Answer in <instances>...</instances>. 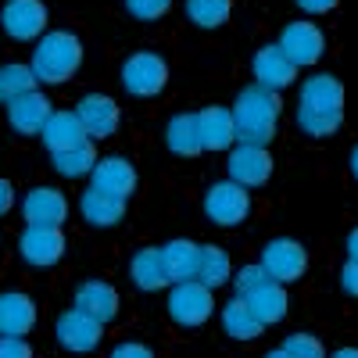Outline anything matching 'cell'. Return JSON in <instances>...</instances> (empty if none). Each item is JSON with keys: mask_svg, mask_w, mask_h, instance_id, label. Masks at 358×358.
I'll return each instance as SVG.
<instances>
[{"mask_svg": "<svg viewBox=\"0 0 358 358\" xmlns=\"http://www.w3.org/2000/svg\"><path fill=\"white\" fill-rule=\"evenodd\" d=\"M297 122L308 136H330L344 122V86L337 76H312L301 86Z\"/></svg>", "mask_w": 358, "mask_h": 358, "instance_id": "cell-1", "label": "cell"}, {"mask_svg": "<svg viewBox=\"0 0 358 358\" xmlns=\"http://www.w3.org/2000/svg\"><path fill=\"white\" fill-rule=\"evenodd\" d=\"M229 115H233V133L241 140V147H265L276 136L280 97L262 86H248L229 108Z\"/></svg>", "mask_w": 358, "mask_h": 358, "instance_id": "cell-2", "label": "cell"}, {"mask_svg": "<svg viewBox=\"0 0 358 358\" xmlns=\"http://www.w3.org/2000/svg\"><path fill=\"white\" fill-rule=\"evenodd\" d=\"M79 62H83L79 40H76L72 33H50V36H43V40L36 43L33 65H29V69H33L36 83L57 86V83H69V79L76 76Z\"/></svg>", "mask_w": 358, "mask_h": 358, "instance_id": "cell-3", "label": "cell"}, {"mask_svg": "<svg viewBox=\"0 0 358 358\" xmlns=\"http://www.w3.org/2000/svg\"><path fill=\"white\" fill-rule=\"evenodd\" d=\"M165 83H169V65H165V57H158L151 50L133 54L122 65V86L133 97H155L165 90Z\"/></svg>", "mask_w": 358, "mask_h": 358, "instance_id": "cell-4", "label": "cell"}, {"mask_svg": "<svg viewBox=\"0 0 358 358\" xmlns=\"http://www.w3.org/2000/svg\"><path fill=\"white\" fill-rule=\"evenodd\" d=\"M258 265L265 268L268 280L283 287V283L301 280L305 265H308V255H305V248L297 244V241H287V236H280V241H268V244H265Z\"/></svg>", "mask_w": 358, "mask_h": 358, "instance_id": "cell-5", "label": "cell"}, {"mask_svg": "<svg viewBox=\"0 0 358 358\" xmlns=\"http://www.w3.org/2000/svg\"><path fill=\"white\" fill-rule=\"evenodd\" d=\"M212 312H215L212 290H204V287L194 283V280L172 287V294H169V315H172L179 326H201V322L212 319Z\"/></svg>", "mask_w": 358, "mask_h": 358, "instance_id": "cell-6", "label": "cell"}, {"mask_svg": "<svg viewBox=\"0 0 358 358\" xmlns=\"http://www.w3.org/2000/svg\"><path fill=\"white\" fill-rule=\"evenodd\" d=\"M204 212L215 226H241L251 212V197H248V190H241L236 183L226 179V183H215L212 190H208Z\"/></svg>", "mask_w": 358, "mask_h": 358, "instance_id": "cell-7", "label": "cell"}, {"mask_svg": "<svg viewBox=\"0 0 358 358\" xmlns=\"http://www.w3.org/2000/svg\"><path fill=\"white\" fill-rule=\"evenodd\" d=\"M276 47L283 50V57H287L294 69H301V65H315L319 62L326 40H322V33H319L312 22H290L283 29V36H280Z\"/></svg>", "mask_w": 358, "mask_h": 358, "instance_id": "cell-8", "label": "cell"}, {"mask_svg": "<svg viewBox=\"0 0 358 358\" xmlns=\"http://www.w3.org/2000/svg\"><path fill=\"white\" fill-rule=\"evenodd\" d=\"M273 176V158L265 147H233L229 155V183H236L241 190L262 187Z\"/></svg>", "mask_w": 358, "mask_h": 358, "instance_id": "cell-9", "label": "cell"}, {"mask_svg": "<svg viewBox=\"0 0 358 358\" xmlns=\"http://www.w3.org/2000/svg\"><path fill=\"white\" fill-rule=\"evenodd\" d=\"M18 251L29 265H54L65 255V233L57 226H29L18 241Z\"/></svg>", "mask_w": 358, "mask_h": 358, "instance_id": "cell-10", "label": "cell"}, {"mask_svg": "<svg viewBox=\"0 0 358 358\" xmlns=\"http://www.w3.org/2000/svg\"><path fill=\"white\" fill-rule=\"evenodd\" d=\"M72 115L79 118V126H83L86 136L104 140V136H111V133L118 129V104H115L111 97H104V94H90V97H83L79 108H76Z\"/></svg>", "mask_w": 358, "mask_h": 358, "instance_id": "cell-11", "label": "cell"}, {"mask_svg": "<svg viewBox=\"0 0 358 358\" xmlns=\"http://www.w3.org/2000/svg\"><path fill=\"white\" fill-rule=\"evenodd\" d=\"M0 22H4L8 36L36 40L47 29V8L40 4V0H11V4L4 8V15H0Z\"/></svg>", "mask_w": 358, "mask_h": 358, "instance_id": "cell-12", "label": "cell"}, {"mask_svg": "<svg viewBox=\"0 0 358 358\" xmlns=\"http://www.w3.org/2000/svg\"><path fill=\"white\" fill-rule=\"evenodd\" d=\"M22 215L29 226H62L69 215V201L62 190H50V187H36L22 201Z\"/></svg>", "mask_w": 358, "mask_h": 358, "instance_id": "cell-13", "label": "cell"}, {"mask_svg": "<svg viewBox=\"0 0 358 358\" xmlns=\"http://www.w3.org/2000/svg\"><path fill=\"white\" fill-rule=\"evenodd\" d=\"M197 118V136H201V151H226V147L236 143V133H233V115L229 108H204L194 115Z\"/></svg>", "mask_w": 358, "mask_h": 358, "instance_id": "cell-14", "label": "cell"}, {"mask_svg": "<svg viewBox=\"0 0 358 358\" xmlns=\"http://www.w3.org/2000/svg\"><path fill=\"white\" fill-rule=\"evenodd\" d=\"M255 79L262 90H268V94H276V90H287L294 79H297V69L283 57V50L276 43H268L255 54Z\"/></svg>", "mask_w": 358, "mask_h": 358, "instance_id": "cell-15", "label": "cell"}, {"mask_svg": "<svg viewBox=\"0 0 358 358\" xmlns=\"http://www.w3.org/2000/svg\"><path fill=\"white\" fill-rule=\"evenodd\" d=\"M90 176H94V190L111 194L118 201H126L136 190V169L126 158H101Z\"/></svg>", "mask_w": 358, "mask_h": 358, "instance_id": "cell-16", "label": "cell"}, {"mask_svg": "<svg viewBox=\"0 0 358 358\" xmlns=\"http://www.w3.org/2000/svg\"><path fill=\"white\" fill-rule=\"evenodd\" d=\"M76 312H83L86 319H94V322H111L118 315V290L101 283V280H90L79 287L76 294Z\"/></svg>", "mask_w": 358, "mask_h": 358, "instance_id": "cell-17", "label": "cell"}, {"mask_svg": "<svg viewBox=\"0 0 358 358\" xmlns=\"http://www.w3.org/2000/svg\"><path fill=\"white\" fill-rule=\"evenodd\" d=\"M162 268L169 283H187L197 273V258H201V244L194 241H169L165 248H158Z\"/></svg>", "mask_w": 358, "mask_h": 358, "instance_id": "cell-18", "label": "cell"}, {"mask_svg": "<svg viewBox=\"0 0 358 358\" xmlns=\"http://www.w3.org/2000/svg\"><path fill=\"white\" fill-rule=\"evenodd\" d=\"M40 136H43L50 155H62V151H72V147L86 143V133H83L79 118L72 111H50V118L40 129Z\"/></svg>", "mask_w": 358, "mask_h": 358, "instance_id": "cell-19", "label": "cell"}, {"mask_svg": "<svg viewBox=\"0 0 358 358\" xmlns=\"http://www.w3.org/2000/svg\"><path fill=\"white\" fill-rule=\"evenodd\" d=\"M101 330L104 326L86 319L83 312H65L62 319H57V341H62L69 351H94L101 344Z\"/></svg>", "mask_w": 358, "mask_h": 358, "instance_id": "cell-20", "label": "cell"}, {"mask_svg": "<svg viewBox=\"0 0 358 358\" xmlns=\"http://www.w3.org/2000/svg\"><path fill=\"white\" fill-rule=\"evenodd\" d=\"M36 326V305L25 294H0V334L4 337H25Z\"/></svg>", "mask_w": 358, "mask_h": 358, "instance_id": "cell-21", "label": "cell"}, {"mask_svg": "<svg viewBox=\"0 0 358 358\" xmlns=\"http://www.w3.org/2000/svg\"><path fill=\"white\" fill-rule=\"evenodd\" d=\"M8 118H11V126L25 136H33L43 129V122L50 118V101L40 94V90H33V94H25L18 101L8 104Z\"/></svg>", "mask_w": 358, "mask_h": 358, "instance_id": "cell-22", "label": "cell"}, {"mask_svg": "<svg viewBox=\"0 0 358 358\" xmlns=\"http://www.w3.org/2000/svg\"><path fill=\"white\" fill-rule=\"evenodd\" d=\"M79 208H83V219H86L90 226H101V229L118 226V222H122V215H126V201H118V197H111V194H101V190H94V187L83 194Z\"/></svg>", "mask_w": 358, "mask_h": 358, "instance_id": "cell-23", "label": "cell"}, {"mask_svg": "<svg viewBox=\"0 0 358 358\" xmlns=\"http://www.w3.org/2000/svg\"><path fill=\"white\" fill-rule=\"evenodd\" d=\"M244 301H248L251 315L262 326H273V322H280L287 315V290L280 283H265L262 290H255L251 297H244Z\"/></svg>", "mask_w": 358, "mask_h": 358, "instance_id": "cell-24", "label": "cell"}, {"mask_svg": "<svg viewBox=\"0 0 358 358\" xmlns=\"http://www.w3.org/2000/svg\"><path fill=\"white\" fill-rule=\"evenodd\" d=\"M194 283H201L204 290H215V287L229 283V255L222 248H215V244H204L201 258H197Z\"/></svg>", "mask_w": 358, "mask_h": 358, "instance_id": "cell-25", "label": "cell"}, {"mask_svg": "<svg viewBox=\"0 0 358 358\" xmlns=\"http://www.w3.org/2000/svg\"><path fill=\"white\" fill-rule=\"evenodd\" d=\"M165 143L169 151L179 158H194L201 155V136H197V118L194 115H176L169 129H165Z\"/></svg>", "mask_w": 358, "mask_h": 358, "instance_id": "cell-26", "label": "cell"}, {"mask_svg": "<svg viewBox=\"0 0 358 358\" xmlns=\"http://www.w3.org/2000/svg\"><path fill=\"white\" fill-rule=\"evenodd\" d=\"M222 330L233 337V341H255L265 326L251 315L248 301H241V297H233L229 305H222Z\"/></svg>", "mask_w": 358, "mask_h": 358, "instance_id": "cell-27", "label": "cell"}, {"mask_svg": "<svg viewBox=\"0 0 358 358\" xmlns=\"http://www.w3.org/2000/svg\"><path fill=\"white\" fill-rule=\"evenodd\" d=\"M133 283L140 290H162L169 280H165V268H162V258H158V248H143L140 255H133Z\"/></svg>", "mask_w": 358, "mask_h": 358, "instance_id": "cell-28", "label": "cell"}, {"mask_svg": "<svg viewBox=\"0 0 358 358\" xmlns=\"http://www.w3.org/2000/svg\"><path fill=\"white\" fill-rule=\"evenodd\" d=\"M36 86L40 83H36V76H33L29 65H4V69H0V101H4V104H11V101H18L25 94H33Z\"/></svg>", "mask_w": 358, "mask_h": 358, "instance_id": "cell-29", "label": "cell"}, {"mask_svg": "<svg viewBox=\"0 0 358 358\" xmlns=\"http://www.w3.org/2000/svg\"><path fill=\"white\" fill-rule=\"evenodd\" d=\"M54 158V169L62 172V176H69V179H79V176H86V172H94V165H97V151H94V143H79V147H72V151H62V155H50Z\"/></svg>", "mask_w": 358, "mask_h": 358, "instance_id": "cell-30", "label": "cell"}, {"mask_svg": "<svg viewBox=\"0 0 358 358\" xmlns=\"http://www.w3.org/2000/svg\"><path fill=\"white\" fill-rule=\"evenodd\" d=\"M187 15L201 25V29H215L229 18V0H190Z\"/></svg>", "mask_w": 358, "mask_h": 358, "instance_id": "cell-31", "label": "cell"}, {"mask_svg": "<svg viewBox=\"0 0 358 358\" xmlns=\"http://www.w3.org/2000/svg\"><path fill=\"white\" fill-rule=\"evenodd\" d=\"M283 355H287V358H326L322 341L312 337V334H294V337H287Z\"/></svg>", "mask_w": 358, "mask_h": 358, "instance_id": "cell-32", "label": "cell"}, {"mask_svg": "<svg viewBox=\"0 0 358 358\" xmlns=\"http://www.w3.org/2000/svg\"><path fill=\"white\" fill-rule=\"evenodd\" d=\"M265 283H273V280L265 276L262 265H244L241 273L233 276V287H236V297H241V301H244V297H251L255 290H262Z\"/></svg>", "mask_w": 358, "mask_h": 358, "instance_id": "cell-33", "label": "cell"}, {"mask_svg": "<svg viewBox=\"0 0 358 358\" xmlns=\"http://www.w3.org/2000/svg\"><path fill=\"white\" fill-rule=\"evenodd\" d=\"M126 11L136 15V18H158V15L169 11V0H129Z\"/></svg>", "mask_w": 358, "mask_h": 358, "instance_id": "cell-34", "label": "cell"}, {"mask_svg": "<svg viewBox=\"0 0 358 358\" xmlns=\"http://www.w3.org/2000/svg\"><path fill=\"white\" fill-rule=\"evenodd\" d=\"M0 358H33V348L22 337H0Z\"/></svg>", "mask_w": 358, "mask_h": 358, "instance_id": "cell-35", "label": "cell"}, {"mask_svg": "<svg viewBox=\"0 0 358 358\" xmlns=\"http://www.w3.org/2000/svg\"><path fill=\"white\" fill-rule=\"evenodd\" d=\"M111 358H155V355L147 351L143 344H118V348L111 351Z\"/></svg>", "mask_w": 358, "mask_h": 358, "instance_id": "cell-36", "label": "cell"}, {"mask_svg": "<svg viewBox=\"0 0 358 358\" xmlns=\"http://www.w3.org/2000/svg\"><path fill=\"white\" fill-rule=\"evenodd\" d=\"M11 204H15V190L4 176H0V215H8L11 212Z\"/></svg>", "mask_w": 358, "mask_h": 358, "instance_id": "cell-37", "label": "cell"}, {"mask_svg": "<svg viewBox=\"0 0 358 358\" xmlns=\"http://www.w3.org/2000/svg\"><path fill=\"white\" fill-rule=\"evenodd\" d=\"M337 4L334 0H301V11L305 15H322V11H334Z\"/></svg>", "mask_w": 358, "mask_h": 358, "instance_id": "cell-38", "label": "cell"}, {"mask_svg": "<svg viewBox=\"0 0 358 358\" xmlns=\"http://www.w3.org/2000/svg\"><path fill=\"white\" fill-rule=\"evenodd\" d=\"M341 280H344V294H351V297H355V294H358V283H355V280H358L355 262H348V265H344V276H341Z\"/></svg>", "mask_w": 358, "mask_h": 358, "instance_id": "cell-39", "label": "cell"}, {"mask_svg": "<svg viewBox=\"0 0 358 358\" xmlns=\"http://www.w3.org/2000/svg\"><path fill=\"white\" fill-rule=\"evenodd\" d=\"M334 358H358V351H355V348H341Z\"/></svg>", "mask_w": 358, "mask_h": 358, "instance_id": "cell-40", "label": "cell"}, {"mask_svg": "<svg viewBox=\"0 0 358 358\" xmlns=\"http://www.w3.org/2000/svg\"><path fill=\"white\" fill-rule=\"evenodd\" d=\"M265 358H287V355H283V348H276V351H268Z\"/></svg>", "mask_w": 358, "mask_h": 358, "instance_id": "cell-41", "label": "cell"}]
</instances>
